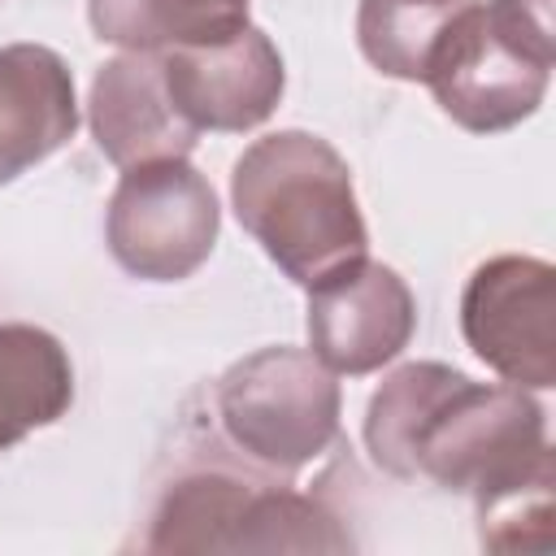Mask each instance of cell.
Listing matches in <instances>:
<instances>
[{"label": "cell", "instance_id": "6da1fadb", "mask_svg": "<svg viewBox=\"0 0 556 556\" xmlns=\"http://www.w3.org/2000/svg\"><path fill=\"white\" fill-rule=\"evenodd\" d=\"M413 478L469 495L482 547H552L556 460L547 443V413L526 387L473 382L465 374L421 421L408 460V482Z\"/></svg>", "mask_w": 556, "mask_h": 556}, {"label": "cell", "instance_id": "7a4b0ae2", "mask_svg": "<svg viewBox=\"0 0 556 556\" xmlns=\"http://www.w3.org/2000/svg\"><path fill=\"white\" fill-rule=\"evenodd\" d=\"M230 208L261 252L304 291L369 252L352 169L308 130H274L248 143L230 174Z\"/></svg>", "mask_w": 556, "mask_h": 556}, {"label": "cell", "instance_id": "3957f363", "mask_svg": "<svg viewBox=\"0 0 556 556\" xmlns=\"http://www.w3.org/2000/svg\"><path fill=\"white\" fill-rule=\"evenodd\" d=\"M352 534L339 517L291 491L287 482L248 478L235 469L178 473L143 534V552H348Z\"/></svg>", "mask_w": 556, "mask_h": 556}, {"label": "cell", "instance_id": "277c9868", "mask_svg": "<svg viewBox=\"0 0 556 556\" xmlns=\"http://www.w3.org/2000/svg\"><path fill=\"white\" fill-rule=\"evenodd\" d=\"M222 434L252 465L295 473L339 443V382L304 348H261L235 361L213 391Z\"/></svg>", "mask_w": 556, "mask_h": 556}, {"label": "cell", "instance_id": "5b68a950", "mask_svg": "<svg viewBox=\"0 0 556 556\" xmlns=\"http://www.w3.org/2000/svg\"><path fill=\"white\" fill-rule=\"evenodd\" d=\"M217 226V191L187 156L122 169L104 213L109 252L139 282L191 278L213 256Z\"/></svg>", "mask_w": 556, "mask_h": 556}, {"label": "cell", "instance_id": "8992f818", "mask_svg": "<svg viewBox=\"0 0 556 556\" xmlns=\"http://www.w3.org/2000/svg\"><path fill=\"white\" fill-rule=\"evenodd\" d=\"M421 83L460 130L500 135L539 113L552 65L504 39L486 17V0H465L443 22Z\"/></svg>", "mask_w": 556, "mask_h": 556}, {"label": "cell", "instance_id": "52a82bcc", "mask_svg": "<svg viewBox=\"0 0 556 556\" xmlns=\"http://www.w3.org/2000/svg\"><path fill=\"white\" fill-rule=\"evenodd\" d=\"M460 334L504 382L556 387V269L543 256H491L460 291Z\"/></svg>", "mask_w": 556, "mask_h": 556}, {"label": "cell", "instance_id": "ba28073f", "mask_svg": "<svg viewBox=\"0 0 556 556\" xmlns=\"http://www.w3.org/2000/svg\"><path fill=\"white\" fill-rule=\"evenodd\" d=\"M417 330L408 282L369 256H356L308 287V348L348 378L391 365Z\"/></svg>", "mask_w": 556, "mask_h": 556}, {"label": "cell", "instance_id": "9c48e42d", "mask_svg": "<svg viewBox=\"0 0 556 556\" xmlns=\"http://www.w3.org/2000/svg\"><path fill=\"white\" fill-rule=\"evenodd\" d=\"M161 70L182 122L217 135H243L269 122L287 87L282 52L252 22L222 43L161 52Z\"/></svg>", "mask_w": 556, "mask_h": 556}, {"label": "cell", "instance_id": "30bf717a", "mask_svg": "<svg viewBox=\"0 0 556 556\" xmlns=\"http://www.w3.org/2000/svg\"><path fill=\"white\" fill-rule=\"evenodd\" d=\"M87 126L96 148L117 169L161 156H187L200 135L174 109L156 52H122L96 70L87 96Z\"/></svg>", "mask_w": 556, "mask_h": 556}, {"label": "cell", "instance_id": "8fae6325", "mask_svg": "<svg viewBox=\"0 0 556 556\" xmlns=\"http://www.w3.org/2000/svg\"><path fill=\"white\" fill-rule=\"evenodd\" d=\"M78 130L74 74L43 43L0 48V187L48 161Z\"/></svg>", "mask_w": 556, "mask_h": 556}, {"label": "cell", "instance_id": "7c38bea8", "mask_svg": "<svg viewBox=\"0 0 556 556\" xmlns=\"http://www.w3.org/2000/svg\"><path fill=\"white\" fill-rule=\"evenodd\" d=\"M74 404L65 343L30 321H0V452L61 421Z\"/></svg>", "mask_w": 556, "mask_h": 556}, {"label": "cell", "instance_id": "4fadbf2b", "mask_svg": "<svg viewBox=\"0 0 556 556\" xmlns=\"http://www.w3.org/2000/svg\"><path fill=\"white\" fill-rule=\"evenodd\" d=\"M96 39L126 52L222 43L248 26V0H87Z\"/></svg>", "mask_w": 556, "mask_h": 556}, {"label": "cell", "instance_id": "5bb4252c", "mask_svg": "<svg viewBox=\"0 0 556 556\" xmlns=\"http://www.w3.org/2000/svg\"><path fill=\"white\" fill-rule=\"evenodd\" d=\"M465 374L443 365V361H408L382 378V387L369 395L365 408V452L378 469L391 478L408 482V460H413V439L430 408L460 382Z\"/></svg>", "mask_w": 556, "mask_h": 556}, {"label": "cell", "instance_id": "9a60e30c", "mask_svg": "<svg viewBox=\"0 0 556 556\" xmlns=\"http://www.w3.org/2000/svg\"><path fill=\"white\" fill-rule=\"evenodd\" d=\"M465 4V0H460ZM460 4H426V0H361L356 9V43L365 61L400 83H421L430 48L443 22Z\"/></svg>", "mask_w": 556, "mask_h": 556}, {"label": "cell", "instance_id": "2e32d148", "mask_svg": "<svg viewBox=\"0 0 556 556\" xmlns=\"http://www.w3.org/2000/svg\"><path fill=\"white\" fill-rule=\"evenodd\" d=\"M486 17L504 39H513L521 52L556 65V22L552 0H486Z\"/></svg>", "mask_w": 556, "mask_h": 556}, {"label": "cell", "instance_id": "e0dca14e", "mask_svg": "<svg viewBox=\"0 0 556 556\" xmlns=\"http://www.w3.org/2000/svg\"><path fill=\"white\" fill-rule=\"evenodd\" d=\"M426 4H460V0H426Z\"/></svg>", "mask_w": 556, "mask_h": 556}]
</instances>
